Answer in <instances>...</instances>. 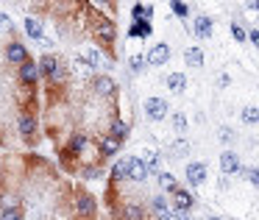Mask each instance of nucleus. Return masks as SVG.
Returning a JSON list of instances; mask_svg holds the SVG:
<instances>
[{
  "mask_svg": "<svg viewBox=\"0 0 259 220\" xmlns=\"http://www.w3.org/2000/svg\"><path fill=\"white\" fill-rule=\"evenodd\" d=\"M87 17L92 20L90 31L95 34V39L101 42L103 51L114 59V42H117V25H114V20H109L106 14H98L92 6H87Z\"/></svg>",
  "mask_w": 259,
  "mask_h": 220,
  "instance_id": "obj_1",
  "label": "nucleus"
},
{
  "mask_svg": "<svg viewBox=\"0 0 259 220\" xmlns=\"http://www.w3.org/2000/svg\"><path fill=\"white\" fill-rule=\"evenodd\" d=\"M75 220H95L98 217V201L87 190H75Z\"/></svg>",
  "mask_w": 259,
  "mask_h": 220,
  "instance_id": "obj_2",
  "label": "nucleus"
},
{
  "mask_svg": "<svg viewBox=\"0 0 259 220\" xmlns=\"http://www.w3.org/2000/svg\"><path fill=\"white\" fill-rule=\"evenodd\" d=\"M36 128H39V120H36V112L34 109H20V114H17V131H20V137H23L28 145H34L36 142Z\"/></svg>",
  "mask_w": 259,
  "mask_h": 220,
  "instance_id": "obj_3",
  "label": "nucleus"
},
{
  "mask_svg": "<svg viewBox=\"0 0 259 220\" xmlns=\"http://www.w3.org/2000/svg\"><path fill=\"white\" fill-rule=\"evenodd\" d=\"M3 59H6V64H12V67H20L23 62H28V59H31V53H28V48H25L17 36H12V39L3 45Z\"/></svg>",
  "mask_w": 259,
  "mask_h": 220,
  "instance_id": "obj_4",
  "label": "nucleus"
},
{
  "mask_svg": "<svg viewBox=\"0 0 259 220\" xmlns=\"http://www.w3.org/2000/svg\"><path fill=\"white\" fill-rule=\"evenodd\" d=\"M17 84L25 86V90H34L39 84V67H36L34 59H28V62H23L17 67Z\"/></svg>",
  "mask_w": 259,
  "mask_h": 220,
  "instance_id": "obj_5",
  "label": "nucleus"
},
{
  "mask_svg": "<svg viewBox=\"0 0 259 220\" xmlns=\"http://www.w3.org/2000/svg\"><path fill=\"white\" fill-rule=\"evenodd\" d=\"M145 114H148V120H164L167 117V101H162V98H148Z\"/></svg>",
  "mask_w": 259,
  "mask_h": 220,
  "instance_id": "obj_6",
  "label": "nucleus"
},
{
  "mask_svg": "<svg viewBox=\"0 0 259 220\" xmlns=\"http://www.w3.org/2000/svg\"><path fill=\"white\" fill-rule=\"evenodd\" d=\"M148 64L151 67H162V64H167L170 59V45H164V42H159V45H153L151 51H148Z\"/></svg>",
  "mask_w": 259,
  "mask_h": 220,
  "instance_id": "obj_7",
  "label": "nucleus"
},
{
  "mask_svg": "<svg viewBox=\"0 0 259 220\" xmlns=\"http://www.w3.org/2000/svg\"><path fill=\"white\" fill-rule=\"evenodd\" d=\"M92 90H95L98 98H112L114 90H117V84H114L109 75H95V78H92Z\"/></svg>",
  "mask_w": 259,
  "mask_h": 220,
  "instance_id": "obj_8",
  "label": "nucleus"
},
{
  "mask_svg": "<svg viewBox=\"0 0 259 220\" xmlns=\"http://www.w3.org/2000/svg\"><path fill=\"white\" fill-rule=\"evenodd\" d=\"M120 145H123L120 140H114V137L103 134L101 140H98V156H103V159H109V156H117Z\"/></svg>",
  "mask_w": 259,
  "mask_h": 220,
  "instance_id": "obj_9",
  "label": "nucleus"
},
{
  "mask_svg": "<svg viewBox=\"0 0 259 220\" xmlns=\"http://www.w3.org/2000/svg\"><path fill=\"white\" fill-rule=\"evenodd\" d=\"M117 217L120 220H145V209L140 206V203H123V206L117 209Z\"/></svg>",
  "mask_w": 259,
  "mask_h": 220,
  "instance_id": "obj_10",
  "label": "nucleus"
},
{
  "mask_svg": "<svg viewBox=\"0 0 259 220\" xmlns=\"http://www.w3.org/2000/svg\"><path fill=\"white\" fill-rule=\"evenodd\" d=\"M128 179L131 181H145L148 179V167L140 156H128Z\"/></svg>",
  "mask_w": 259,
  "mask_h": 220,
  "instance_id": "obj_11",
  "label": "nucleus"
},
{
  "mask_svg": "<svg viewBox=\"0 0 259 220\" xmlns=\"http://www.w3.org/2000/svg\"><path fill=\"white\" fill-rule=\"evenodd\" d=\"M203 179H206V164H201V162L187 164V181H190L192 187L203 184Z\"/></svg>",
  "mask_w": 259,
  "mask_h": 220,
  "instance_id": "obj_12",
  "label": "nucleus"
},
{
  "mask_svg": "<svg viewBox=\"0 0 259 220\" xmlns=\"http://www.w3.org/2000/svg\"><path fill=\"white\" fill-rule=\"evenodd\" d=\"M220 170H223L226 175L237 173V170H240V156H237L234 151H223L220 153Z\"/></svg>",
  "mask_w": 259,
  "mask_h": 220,
  "instance_id": "obj_13",
  "label": "nucleus"
},
{
  "mask_svg": "<svg viewBox=\"0 0 259 220\" xmlns=\"http://www.w3.org/2000/svg\"><path fill=\"white\" fill-rule=\"evenodd\" d=\"M128 134H131V125H128V123H123V120H117V117L109 123V137L125 142V140H128Z\"/></svg>",
  "mask_w": 259,
  "mask_h": 220,
  "instance_id": "obj_14",
  "label": "nucleus"
},
{
  "mask_svg": "<svg viewBox=\"0 0 259 220\" xmlns=\"http://www.w3.org/2000/svg\"><path fill=\"white\" fill-rule=\"evenodd\" d=\"M62 62V59L59 56H53V53H45V56L39 59V62H36V67H39V78H48V75L53 73V70H56V64Z\"/></svg>",
  "mask_w": 259,
  "mask_h": 220,
  "instance_id": "obj_15",
  "label": "nucleus"
},
{
  "mask_svg": "<svg viewBox=\"0 0 259 220\" xmlns=\"http://www.w3.org/2000/svg\"><path fill=\"white\" fill-rule=\"evenodd\" d=\"M173 203H176V209H181V212H190L192 209V203H195V198L190 195L187 190H173Z\"/></svg>",
  "mask_w": 259,
  "mask_h": 220,
  "instance_id": "obj_16",
  "label": "nucleus"
},
{
  "mask_svg": "<svg viewBox=\"0 0 259 220\" xmlns=\"http://www.w3.org/2000/svg\"><path fill=\"white\" fill-rule=\"evenodd\" d=\"M151 209H153V214H156L159 220H173V214H170V209H167V198L164 195H156L151 201Z\"/></svg>",
  "mask_w": 259,
  "mask_h": 220,
  "instance_id": "obj_17",
  "label": "nucleus"
},
{
  "mask_svg": "<svg viewBox=\"0 0 259 220\" xmlns=\"http://www.w3.org/2000/svg\"><path fill=\"white\" fill-rule=\"evenodd\" d=\"M25 34H28L31 39H36V42H45V28H42V23L34 20V17L25 20Z\"/></svg>",
  "mask_w": 259,
  "mask_h": 220,
  "instance_id": "obj_18",
  "label": "nucleus"
},
{
  "mask_svg": "<svg viewBox=\"0 0 259 220\" xmlns=\"http://www.w3.org/2000/svg\"><path fill=\"white\" fill-rule=\"evenodd\" d=\"M23 217H25V212L20 203H9V206L0 209V220H23Z\"/></svg>",
  "mask_w": 259,
  "mask_h": 220,
  "instance_id": "obj_19",
  "label": "nucleus"
},
{
  "mask_svg": "<svg viewBox=\"0 0 259 220\" xmlns=\"http://www.w3.org/2000/svg\"><path fill=\"white\" fill-rule=\"evenodd\" d=\"M128 36H140V39L151 36V23H148V20H137V23H131Z\"/></svg>",
  "mask_w": 259,
  "mask_h": 220,
  "instance_id": "obj_20",
  "label": "nucleus"
},
{
  "mask_svg": "<svg viewBox=\"0 0 259 220\" xmlns=\"http://www.w3.org/2000/svg\"><path fill=\"white\" fill-rule=\"evenodd\" d=\"M67 75H70L67 64H64V62H59V64H56V70H53V73L48 75V81H51L53 86H59V84H64V81H67Z\"/></svg>",
  "mask_w": 259,
  "mask_h": 220,
  "instance_id": "obj_21",
  "label": "nucleus"
},
{
  "mask_svg": "<svg viewBox=\"0 0 259 220\" xmlns=\"http://www.w3.org/2000/svg\"><path fill=\"white\" fill-rule=\"evenodd\" d=\"M184 86H187V78H184V73H170L167 75V90L170 92H184Z\"/></svg>",
  "mask_w": 259,
  "mask_h": 220,
  "instance_id": "obj_22",
  "label": "nucleus"
},
{
  "mask_svg": "<svg viewBox=\"0 0 259 220\" xmlns=\"http://www.w3.org/2000/svg\"><path fill=\"white\" fill-rule=\"evenodd\" d=\"M125 179H128V156L114 162V167H112V181H125Z\"/></svg>",
  "mask_w": 259,
  "mask_h": 220,
  "instance_id": "obj_23",
  "label": "nucleus"
},
{
  "mask_svg": "<svg viewBox=\"0 0 259 220\" xmlns=\"http://www.w3.org/2000/svg\"><path fill=\"white\" fill-rule=\"evenodd\" d=\"M195 34L201 36V39H209V36H212V20L201 14V17L195 20Z\"/></svg>",
  "mask_w": 259,
  "mask_h": 220,
  "instance_id": "obj_24",
  "label": "nucleus"
},
{
  "mask_svg": "<svg viewBox=\"0 0 259 220\" xmlns=\"http://www.w3.org/2000/svg\"><path fill=\"white\" fill-rule=\"evenodd\" d=\"M78 175H81V179H87V181L101 179V175H103V167H101V164H84V167L78 170Z\"/></svg>",
  "mask_w": 259,
  "mask_h": 220,
  "instance_id": "obj_25",
  "label": "nucleus"
},
{
  "mask_svg": "<svg viewBox=\"0 0 259 220\" xmlns=\"http://www.w3.org/2000/svg\"><path fill=\"white\" fill-rule=\"evenodd\" d=\"M184 62L190 64V67H203V53L198 51V48H187V53H184Z\"/></svg>",
  "mask_w": 259,
  "mask_h": 220,
  "instance_id": "obj_26",
  "label": "nucleus"
},
{
  "mask_svg": "<svg viewBox=\"0 0 259 220\" xmlns=\"http://www.w3.org/2000/svg\"><path fill=\"white\" fill-rule=\"evenodd\" d=\"M159 184H162L167 192L179 190V181H176V175H173V173H159Z\"/></svg>",
  "mask_w": 259,
  "mask_h": 220,
  "instance_id": "obj_27",
  "label": "nucleus"
},
{
  "mask_svg": "<svg viewBox=\"0 0 259 220\" xmlns=\"http://www.w3.org/2000/svg\"><path fill=\"white\" fill-rule=\"evenodd\" d=\"M131 14H134V20H151V17H153V9H151V6H142V3H137V6L131 9Z\"/></svg>",
  "mask_w": 259,
  "mask_h": 220,
  "instance_id": "obj_28",
  "label": "nucleus"
},
{
  "mask_svg": "<svg viewBox=\"0 0 259 220\" xmlns=\"http://www.w3.org/2000/svg\"><path fill=\"white\" fill-rule=\"evenodd\" d=\"M242 123H248V125H253V123H259V109L256 106H248V109H242Z\"/></svg>",
  "mask_w": 259,
  "mask_h": 220,
  "instance_id": "obj_29",
  "label": "nucleus"
},
{
  "mask_svg": "<svg viewBox=\"0 0 259 220\" xmlns=\"http://www.w3.org/2000/svg\"><path fill=\"white\" fill-rule=\"evenodd\" d=\"M81 62H84V64H90V67H101V53H98V51H92V48H90V51H87L84 56H81Z\"/></svg>",
  "mask_w": 259,
  "mask_h": 220,
  "instance_id": "obj_30",
  "label": "nucleus"
},
{
  "mask_svg": "<svg viewBox=\"0 0 259 220\" xmlns=\"http://www.w3.org/2000/svg\"><path fill=\"white\" fill-rule=\"evenodd\" d=\"M145 64H148L145 56H131L128 67H131V73H142V70H145Z\"/></svg>",
  "mask_w": 259,
  "mask_h": 220,
  "instance_id": "obj_31",
  "label": "nucleus"
},
{
  "mask_svg": "<svg viewBox=\"0 0 259 220\" xmlns=\"http://www.w3.org/2000/svg\"><path fill=\"white\" fill-rule=\"evenodd\" d=\"M170 9H173V14H179V17H187V14H190L187 3H181V0H170Z\"/></svg>",
  "mask_w": 259,
  "mask_h": 220,
  "instance_id": "obj_32",
  "label": "nucleus"
},
{
  "mask_svg": "<svg viewBox=\"0 0 259 220\" xmlns=\"http://www.w3.org/2000/svg\"><path fill=\"white\" fill-rule=\"evenodd\" d=\"M0 34H14L12 20H9V14H3V12H0Z\"/></svg>",
  "mask_w": 259,
  "mask_h": 220,
  "instance_id": "obj_33",
  "label": "nucleus"
},
{
  "mask_svg": "<svg viewBox=\"0 0 259 220\" xmlns=\"http://www.w3.org/2000/svg\"><path fill=\"white\" fill-rule=\"evenodd\" d=\"M145 167H148V173H156V170H159V153H148Z\"/></svg>",
  "mask_w": 259,
  "mask_h": 220,
  "instance_id": "obj_34",
  "label": "nucleus"
},
{
  "mask_svg": "<svg viewBox=\"0 0 259 220\" xmlns=\"http://www.w3.org/2000/svg\"><path fill=\"white\" fill-rule=\"evenodd\" d=\"M173 128L179 131V134H184V128H187V117H184V114L176 112V117H173Z\"/></svg>",
  "mask_w": 259,
  "mask_h": 220,
  "instance_id": "obj_35",
  "label": "nucleus"
},
{
  "mask_svg": "<svg viewBox=\"0 0 259 220\" xmlns=\"http://www.w3.org/2000/svg\"><path fill=\"white\" fill-rule=\"evenodd\" d=\"M231 36H234L237 42H245V39H248V34H245V31H242L237 23H231Z\"/></svg>",
  "mask_w": 259,
  "mask_h": 220,
  "instance_id": "obj_36",
  "label": "nucleus"
},
{
  "mask_svg": "<svg viewBox=\"0 0 259 220\" xmlns=\"http://www.w3.org/2000/svg\"><path fill=\"white\" fill-rule=\"evenodd\" d=\"M245 175H248V179H251V184H253V187H256V190H259V167H253V170H248V173H245Z\"/></svg>",
  "mask_w": 259,
  "mask_h": 220,
  "instance_id": "obj_37",
  "label": "nucleus"
},
{
  "mask_svg": "<svg viewBox=\"0 0 259 220\" xmlns=\"http://www.w3.org/2000/svg\"><path fill=\"white\" fill-rule=\"evenodd\" d=\"M173 220H190V214L181 212V209H176V212H173Z\"/></svg>",
  "mask_w": 259,
  "mask_h": 220,
  "instance_id": "obj_38",
  "label": "nucleus"
},
{
  "mask_svg": "<svg viewBox=\"0 0 259 220\" xmlns=\"http://www.w3.org/2000/svg\"><path fill=\"white\" fill-rule=\"evenodd\" d=\"M220 140L229 142V140H231V131H229V128H220Z\"/></svg>",
  "mask_w": 259,
  "mask_h": 220,
  "instance_id": "obj_39",
  "label": "nucleus"
},
{
  "mask_svg": "<svg viewBox=\"0 0 259 220\" xmlns=\"http://www.w3.org/2000/svg\"><path fill=\"white\" fill-rule=\"evenodd\" d=\"M248 39H251V42H253V45H256V48H259V31H251V34H248Z\"/></svg>",
  "mask_w": 259,
  "mask_h": 220,
  "instance_id": "obj_40",
  "label": "nucleus"
},
{
  "mask_svg": "<svg viewBox=\"0 0 259 220\" xmlns=\"http://www.w3.org/2000/svg\"><path fill=\"white\" fill-rule=\"evenodd\" d=\"M248 9H256L259 12V0H248Z\"/></svg>",
  "mask_w": 259,
  "mask_h": 220,
  "instance_id": "obj_41",
  "label": "nucleus"
}]
</instances>
